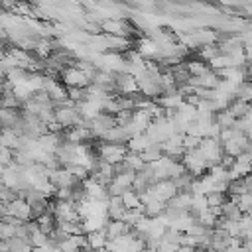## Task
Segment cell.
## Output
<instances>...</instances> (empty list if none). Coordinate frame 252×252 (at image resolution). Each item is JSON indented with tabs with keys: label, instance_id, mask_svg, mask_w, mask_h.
Returning <instances> with one entry per match:
<instances>
[{
	"label": "cell",
	"instance_id": "5b68a950",
	"mask_svg": "<svg viewBox=\"0 0 252 252\" xmlns=\"http://www.w3.org/2000/svg\"><path fill=\"white\" fill-rule=\"evenodd\" d=\"M85 234H69L61 244H59V248L63 250V252H79L81 250V246L85 244Z\"/></svg>",
	"mask_w": 252,
	"mask_h": 252
},
{
	"label": "cell",
	"instance_id": "9c48e42d",
	"mask_svg": "<svg viewBox=\"0 0 252 252\" xmlns=\"http://www.w3.org/2000/svg\"><path fill=\"white\" fill-rule=\"evenodd\" d=\"M205 197H207L209 207H222L226 203L224 191H209V193H205Z\"/></svg>",
	"mask_w": 252,
	"mask_h": 252
},
{
	"label": "cell",
	"instance_id": "7a4b0ae2",
	"mask_svg": "<svg viewBox=\"0 0 252 252\" xmlns=\"http://www.w3.org/2000/svg\"><path fill=\"white\" fill-rule=\"evenodd\" d=\"M63 83L67 87H89L91 79L85 71H81L79 67H67L63 71Z\"/></svg>",
	"mask_w": 252,
	"mask_h": 252
},
{
	"label": "cell",
	"instance_id": "7c38bea8",
	"mask_svg": "<svg viewBox=\"0 0 252 252\" xmlns=\"http://www.w3.org/2000/svg\"><path fill=\"white\" fill-rule=\"evenodd\" d=\"M207 252H222V250H215V248H207Z\"/></svg>",
	"mask_w": 252,
	"mask_h": 252
},
{
	"label": "cell",
	"instance_id": "52a82bcc",
	"mask_svg": "<svg viewBox=\"0 0 252 252\" xmlns=\"http://www.w3.org/2000/svg\"><path fill=\"white\" fill-rule=\"evenodd\" d=\"M222 217L228 220H240L242 219V209L238 207L236 201H226L222 205Z\"/></svg>",
	"mask_w": 252,
	"mask_h": 252
},
{
	"label": "cell",
	"instance_id": "30bf717a",
	"mask_svg": "<svg viewBox=\"0 0 252 252\" xmlns=\"http://www.w3.org/2000/svg\"><path fill=\"white\" fill-rule=\"evenodd\" d=\"M16 228H18V226H14V224L6 222L4 219H0V240H10V238H14V236H16Z\"/></svg>",
	"mask_w": 252,
	"mask_h": 252
},
{
	"label": "cell",
	"instance_id": "6da1fadb",
	"mask_svg": "<svg viewBox=\"0 0 252 252\" xmlns=\"http://www.w3.org/2000/svg\"><path fill=\"white\" fill-rule=\"evenodd\" d=\"M128 154V146L126 144H116V142H106L98 148V156L100 159L108 161V163H118V161H124Z\"/></svg>",
	"mask_w": 252,
	"mask_h": 252
},
{
	"label": "cell",
	"instance_id": "3957f363",
	"mask_svg": "<svg viewBox=\"0 0 252 252\" xmlns=\"http://www.w3.org/2000/svg\"><path fill=\"white\" fill-rule=\"evenodd\" d=\"M6 215L18 217L22 220H30L32 219V207H30V203L24 197H16L14 201L8 203V213Z\"/></svg>",
	"mask_w": 252,
	"mask_h": 252
},
{
	"label": "cell",
	"instance_id": "ba28073f",
	"mask_svg": "<svg viewBox=\"0 0 252 252\" xmlns=\"http://www.w3.org/2000/svg\"><path fill=\"white\" fill-rule=\"evenodd\" d=\"M45 246H49V234L35 228L32 232V248H45Z\"/></svg>",
	"mask_w": 252,
	"mask_h": 252
},
{
	"label": "cell",
	"instance_id": "8fae6325",
	"mask_svg": "<svg viewBox=\"0 0 252 252\" xmlns=\"http://www.w3.org/2000/svg\"><path fill=\"white\" fill-rule=\"evenodd\" d=\"M191 252H207V248H201V246H195Z\"/></svg>",
	"mask_w": 252,
	"mask_h": 252
},
{
	"label": "cell",
	"instance_id": "8992f818",
	"mask_svg": "<svg viewBox=\"0 0 252 252\" xmlns=\"http://www.w3.org/2000/svg\"><path fill=\"white\" fill-rule=\"evenodd\" d=\"M85 238H87V242H89V246H91L93 250L104 248V246H106V242H108V238H106L104 230H93V232H87V234H85Z\"/></svg>",
	"mask_w": 252,
	"mask_h": 252
},
{
	"label": "cell",
	"instance_id": "277c9868",
	"mask_svg": "<svg viewBox=\"0 0 252 252\" xmlns=\"http://www.w3.org/2000/svg\"><path fill=\"white\" fill-rule=\"evenodd\" d=\"M232 240H234V236H230L224 228H215L213 230V236H211V248L224 252L232 244Z\"/></svg>",
	"mask_w": 252,
	"mask_h": 252
}]
</instances>
